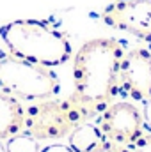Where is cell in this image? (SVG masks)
Returning a JSON list of instances; mask_svg holds the SVG:
<instances>
[{
	"instance_id": "6da1fadb",
	"label": "cell",
	"mask_w": 151,
	"mask_h": 152,
	"mask_svg": "<svg viewBox=\"0 0 151 152\" xmlns=\"http://www.w3.org/2000/svg\"><path fill=\"white\" fill-rule=\"evenodd\" d=\"M124 53V44L114 37L89 39L75 53V90L70 101L85 120L98 117L121 94V62Z\"/></svg>"
},
{
	"instance_id": "7a4b0ae2",
	"label": "cell",
	"mask_w": 151,
	"mask_h": 152,
	"mask_svg": "<svg viewBox=\"0 0 151 152\" xmlns=\"http://www.w3.org/2000/svg\"><path fill=\"white\" fill-rule=\"evenodd\" d=\"M0 39L14 57L46 67L62 66L71 57L68 36L48 20L23 18L0 27Z\"/></svg>"
},
{
	"instance_id": "3957f363",
	"label": "cell",
	"mask_w": 151,
	"mask_h": 152,
	"mask_svg": "<svg viewBox=\"0 0 151 152\" xmlns=\"http://www.w3.org/2000/svg\"><path fill=\"white\" fill-rule=\"evenodd\" d=\"M0 90L20 101H41L61 92V80L52 67L14 57L0 55Z\"/></svg>"
},
{
	"instance_id": "277c9868",
	"label": "cell",
	"mask_w": 151,
	"mask_h": 152,
	"mask_svg": "<svg viewBox=\"0 0 151 152\" xmlns=\"http://www.w3.org/2000/svg\"><path fill=\"white\" fill-rule=\"evenodd\" d=\"M87 122L82 112L68 99L48 97L41 101H32L25 108V129L38 142L62 140L71 134L78 124Z\"/></svg>"
},
{
	"instance_id": "5b68a950",
	"label": "cell",
	"mask_w": 151,
	"mask_h": 152,
	"mask_svg": "<svg viewBox=\"0 0 151 152\" xmlns=\"http://www.w3.org/2000/svg\"><path fill=\"white\" fill-rule=\"evenodd\" d=\"M96 124L105 138L126 147H133V143L144 133L141 110L128 101L112 103L107 110L98 115Z\"/></svg>"
},
{
	"instance_id": "8992f818",
	"label": "cell",
	"mask_w": 151,
	"mask_h": 152,
	"mask_svg": "<svg viewBox=\"0 0 151 152\" xmlns=\"http://www.w3.org/2000/svg\"><path fill=\"white\" fill-rule=\"evenodd\" d=\"M101 20L109 27L151 41V0H114L103 9Z\"/></svg>"
},
{
	"instance_id": "52a82bcc",
	"label": "cell",
	"mask_w": 151,
	"mask_h": 152,
	"mask_svg": "<svg viewBox=\"0 0 151 152\" xmlns=\"http://www.w3.org/2000/svg\"><path fill=\"white\" fill-rule=\"evenodd\" d=\"M121 92L133 101L151 99V51L132 48L121 62Z\"/></svg>"
},
{
	"instance_id": "ba28073f",
	"label": "cell",
	"mask_w": 151,
	"mask_h": 152,
	"mask_svg": "<svg viewBox=\"0 0 151 152\" xmlns=\"http://www.w3.org/2000/svg\"><path fill=\"white\" fill-rule=\"evenodd\" d=\"M25 129V108L11 94L0 90V142L9 140Z\"/></svg>"
},
{
	"instance_id": "9c48e42d",
	"label": "cell",
	"mask_w": 151,
	"mask_h": 152,
	"mask_svg": "<svg viewBox=\"0 0 151 152\" xmlns=\"http://www.w3.org/2000/svg\"><path fill=\"white\" fill-rule=\"evenodd\" d=\"M103 138L105 136L96 122L94 124L82 122L71 131V134L68 136V142H70V147L75 152H91Z\"/></svg>"
},
{
	"instance_id": "30bf717a",
	"label": "cell",
	"mask_w": 151,
	"mask_h": 152,
	"mask_svg": "<svg viewBox=\"0 0 151 152\" xmlns=\"http://www.w3.org/2000/svg\"><path fill=\"white\" fill-rule=\"evenodd\" d=\"M7 152H39V142L36 138H32L30 134L27 133H20L13 138L7 140V145H5Z\"/></svg>"
},
{
	"instance_id": "8fae6325",
	"label": "cell",
	"mask_w": 151,
	"mask_h": 152,
	"mask_svg": "<svg viewBox=\"0 0 151 152\" xmlns=\"http://www.w3.org/2000/svg\"><path fill=\"white\" fill-rule=\"evenodd\" d=\"M91 152H133V149L126 147V145H121L117 142H112L109 138H103Z\"/></svg>"
},
{
	"instance_id": "7c38bea8",
	"label": "cell",
	"mask_w": 151,
	"mask_h": 152,
	"mask_svg": "<svg viewBox=\"0 0 151 152\" xmlns=\"http://www.w3.org/2000/svg\"><path fill=\"white\" fill-rule=\"evenodd\" d=\"M133 152H151V133L144 131L142 136L133 143Z\"/></svg>"
},
{
	"instance_id": "4fadbf2b",
	"label": "cell",
	"mask_w": 151,
	"mask_h": 152,
	"mask_svg": "<svg viewBox=\"0 0 151 152\" xmlns=\"http://www.w3.org/2000/svg\"><path fill=\"white\" fill-rule=\"evenodd\" d=\"M142 122H144V131H150L151 133V99H146V101H144Z\"/></svg>"
},
{
	"instance_id": "5bb4252c",
	"label": "cell",
	"mask_w": 151,
	"mask_h": 152,
	"mask_svg": "<svg viewBox=\"0 0 151 152\" xmlns=\"http://www.w3.org/2000/svg\"><path fill=\"white\" fill-rule=\"evenodd\" d=\"M39 152H75L70 145H62V143H52V145H46L43 147Z\"/></svg>"
},
{
	"instance_id": "9a60e30c",
	"label": "cell",
	"mask_w": 151,
	"mask_h": 152,
	"mask_svg": "<svg viewBox=\"0 0 151 152\" xmlns=\"http://www.w3.org/2000/svg\"><path fill=\"white\" fill-rule=\"evenodd\" d=\"M0 152H7V149H5V145H2V142H0Z\"/></svg>"
}]
</instances>
